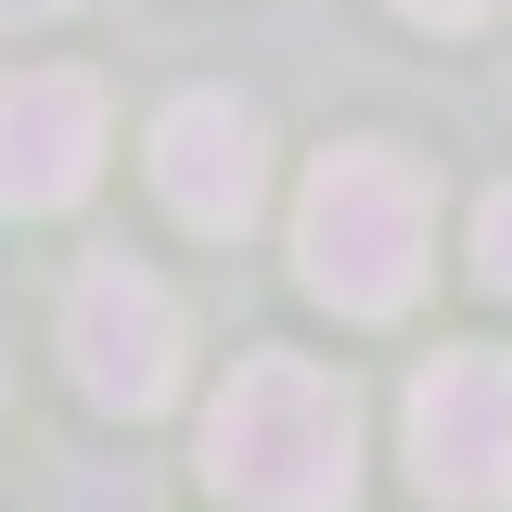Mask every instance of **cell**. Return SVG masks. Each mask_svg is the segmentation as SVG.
I'll return each instance as SVG.
<instances>
[{"mask_svg":"<svg viewBox=\"0 0 512 512\" xmlns=\"http://www.w3.org/2000/svg\"><path fill=\"white\" fill-rule=\"evenodd\" d=\"M103 180V77L13 64L0 77V218H52Z\"/></svg>","mask_w":512,"mask_h":512,"instance_id":"5b68a950","label":"cell"},{"mask_svg":"<svg viewBox=\"0 0 512 512\" xmlns=\"http://www.w3.org/2000/svg\"><path fill=\"white\" fill-rule=\"evenodd\" d=\"M474 282H487V295H512V180L474 205Z\"/></svg>","mask_w":512,"mask_h":512,"instance_id":"52a82bcc","label":"cell"},{"mask_svg":"<svg viewBox=\"0 0 512 512\" xmlns=\"http://www.w3.org/2000/svg\"><path fill=\"white\" fill-rule=\"evenodd\" d=\"M154 192L180 231H244L269 205V128H256L244 90H180L154 116Z\"/></svg>","mask_w":512,"mask_h":512,"instance_id":"8992f818","label":"cell"},{"mask_svg":"<svg viewBox=\"0 0 512 512\" xmlns=\"http://www.w3.org/2000/svg\"><path fill=\"white\" fill-rule=\"evenodd\" d=\"M397 13H410V26H487L500 0H397Z\"/></svg>","mask_w":512,"mask_h":512,"instance_id":"ba28073f","label":"cell"},{"mask_svg":"<svg viewBox=\"0 0 512 512\" xmlns=\"http://www.w3.org/2000/svg\"><path fill=\"white\" fill-rule=\"evenodd\" d=\"M52 13H77V0H0V26H52Z\"/></svg>","mask_w":512,"mask_h":512,"instance_id":"9c48e42d","label":"cell"},{"mask_svg":"<svg viewBox=\"0 0 512 512\" xmlns=\"http://www.w3.org/2000/svg\"><path fill=\"white\" fill-rule=\"evenodd\" d=\"M205 487L231 512H346L359 500V397L295 346L231 359V384L205 397Z\"/></svg>","mask_w":512,"mask_h":512,"instance_id":"6da1fadb","label":"cell"},{"mask_svg":"<svg viewBox=\"0 0 512 512\" xmlns=\"http://www.w3.org/2000/svg\"><path fill=\"white\" fill-rule=\"evenodd\" d=\"M64 372H77V397H90V410H116V423L167 410V397H180V372H192V320H180V295H167L154 269H128V256L77 269V295H64Z\"/></svg>","mask_w":512,"mask_h":512,"instance_id":"3957f363","label":"cell"},{"mask_svg":"<svg viewBox=\"0 0 512 512\" xmlns=\"http://www.w3.org/2000/svg\"><path fill=\"white\" fill-rule=\"evenodd\" d=\"M436 269V192L397 141H333L295 192V282L346 320H397Z\"/></svg>","mask_w":512,"mask_h":512,"instance_id":"7a4b0ae2","label":"cell"},{"mask_svg":"<svg viewBox=\"0 0 512 512\" xmlns=\"http://www.w3.org/2000/svg\"><path fill=\"white\" fill-rule=\"evenodd\" d=\"M410 487L448 512H512V359L500 346H448L410 372Z\"/></svg>","mask_w":512,"mask_h":512,"instance_id":"277c9868","label":"cell"}]
</instances>
